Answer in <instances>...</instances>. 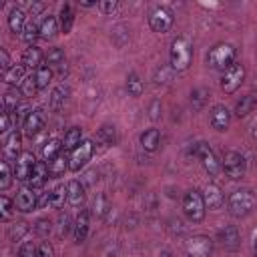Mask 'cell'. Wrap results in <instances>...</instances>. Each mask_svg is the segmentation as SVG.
Masks as SVG:
<instances>
[{
	"instance_id": "cell-1",
	"label": "cell",
	"mask_w": 257,
	"mask_h": 257,
	"mask_svg": "<svg viewBox=\"0 0 257 257\" xmlns=\"http://www.w3.org/2000/svg\"><path fill=\"white\" fill-rule=\"evenodd\" d=\"M169 60H171V68L181 72L187 70L193 62V44L187 36H177L171 42V50H169Z\"/></svg>"
},
{
	"instance_id": "cell-2",
	"label": "cell",
	"mask_w": 257,
	"mask_h": 257,
	"mask_svg": "<svg viewBox=\"0 0 257 257\" xmlns=\"http://www.w3.org/2000/svg\"><path fill=\"white\" fill-rule=\"evenodd\" d=\"M253 209H255V193L251 189H237L229 197V213H231V217L243 219V217L251 215Z\"/></svg>"
},
{
	"instance_id": "cell-3",
	"label": "cell",
	"mask_w": 257,
	"mask_h": 257,
	"mask_svg": "<svg viewBox=\"0 0 257 257\" xmlns=\"http://www.w3.org/2000/svg\"><path fill=\"white\" fill-rule=\"evenodd\" d=\"M235 56H237V50L233 44L229 42H219L215 44L209 54H207V64L215 70H227L233 62H235Z\"/></svg>"
},
{
	"instance_id": "cell-4",
	"label": "cell",
	"mask_w": 257,
	"mask_h": 257,
	"mask_svg": "<svg viewBox=\"0 0 257 257\" xmlns=\"http://www.w3.org/2000/svg\"><path fill=\"white\" fill-rule=\"evenodd\" d=\"M205 203H203V197L199 191L191 189L185 193L183 197V213L185 217L191 221V223H201L205 219Z\"/></svg>"
},
{
	"instance_id": "cell-5",
	"label": "cell",
	"mask_w": 257,
	"mask_h": 257,
	"mask_svg": "<svg viewBox=\"0 0 257 257\" xmlns=\"http://www.w3.org/2000/svg\"><path fill=\"white\" fill-rule=\"evenodd\" d=\"M94 155V143L90 139H82L72 151H70V157H68V169L72 173H78Z\"/></svg>"
},
{
	"instance_id": "cell-6",
	"label": "cell",
	"mask_w": 257,
	"mask_h": 257,
	"mask_svg": "<svg viewBox=\"0 0 257 257\" xmlns=\"http://www.w3.org/2000/svg\"><path fill=\"white\" fill-rule=\"evenodd\" d=\"M221 169L225 171V175L233 181H239L245 177L247 173V161L241 153L237 151H227L225 157H223V163H221Z\"/></svg>"
},
{
	"instance_id": "cell-7",
	"label": "cell",
	"mask_w": 257,
	"mask_h": 257,
	"mask_svg": "<svg viewBox=\"0 0 257 257\" xmlns=\"http://www.w3.org/2000/svg\"><path fill=\"white\" fill-rule=\"evenodd\" d=\"M243 80H245V66L241 62H233L227 70H223L221 88H223L225 94H233L235 90H239Z\"/></svg>"
},
{
	"instance_id": "cell-8",
	"label": "cell",
	"mask_w": 257,
	"mask_h": 257,
	"mask_svg": "<svg viewBox=\"0 0 257 257\" xmlns=\"http://www.w3.org/2000/svg\"><path fill=\"white\" fill-rule=\"evenodd\" d=\"M195 155L199 157V161H201L203 169H205L211 177H215V175L221 171V163H219V159H217L215 151H213L207 143H199V145L195 147Z\"/></svg>"
},
{
	"instance_id": "cell-9",
	"label": "cell",
	"mask_w": 257,
	"mask_h": 257,
	"mask_svg": "<svg viewBox=\"0 0 257 257\" xmlns=\"http://www.w3.org/2000/svg\"><path fill=\"white\" fill-rule=\"evenodd\" d=\"M189 257H211L213 253V241L207 235H195L185 245Z\"/></svg>"
},
{
	"instance_id": "cell-10",
	"label": "cell",
	"mask_w": 257,
	"mask_h": 257,
	"mask_svg": "<svg viewBox=\"0 0 257 257\" xmlns=\"http://www.w3.org/2000/svg\"><path fill=\"white\" fill-rule=\"evenodd\" d=\"M34 163H36L34 155H32L30 151H22V153L16 157V163H14V173H12V175L16 177V181L26 183L28 177H30V173H32V169H34Z\"/></svg>"
},
{
	"instance_id": "cell-11",
	"label": "cell",
	"mask_w": 257,
	"mask_h": 257,
	"mask_svg": "<svg viewBox=\"0 0 257 257\" xmlns=\"http://www.w3.org/2000/svg\"><path fill=\"white\" fill-rule=\"evenodd\" d=\"M149 24H151V28L155 30V32H167L171 26H173V12L169 10V8H155L153 12H151V16H149Z\"/></svg>"
},
{
	"instance_id": "cell-12",
	"label": "cell",
	"mask_w": 257,
	"mask_h": 257,
	"mask_svg": "<svg viewBox=\"0 0 257 257\" xmlns=\"http://www.w3.org/2000/svg\"><path fill=\"white\" fill-rule=\"evenodd\" d=\"M201 197H203L205 209H211V211L221 209V207H223V203H225V195H223L221 187H219V185H215V183L207 185V187H205V191L201 193Z\"/></svg>"
},
{
	"instance_id": "cell-13",
	"label": "cell",
	"mask_w": 257,
	"mask_h": 257,
	"mask_svg": "<svg viewBox=\"0 0 257 257\" xmlns=\"http://www.w3.org/2000/svg\"><path fill=\"white\" fill-rule=\"evenodd\" d=\"M22 124H24V135L34 139L44 128V114H42V110H38V108L36 110H28Z\"/></svg>"
},
{
	"instance_id": "cell-14",
	"label": "cell",
	"mask_w": 257,
	"mask_h": 257,
	"mask_svg": "<svg viewBox=\"0 0 257 257\" xmlns=\"http://www.w3.org/2000/svg\"><path fill=\"white\" fill-rule=\"evenodd\" d=\"M14 207H16V211H20V213H30V211H34V209L38 207L36 193H34L32 189H28V187L20 189L18 195H16V199H14Z\"/></svg>"
},
{
	"instance_id": "cell-15",
	"label": "cell",
	"mask_w": 257,
	"mask_h": 257,
	"mask_svg": "<svg viewBox=\"0 0 257 257\" xmlns=\"http://www.w3.org/2000/svg\"><path fill=\"white\" fill-rule=\"evenodd\" d=\"M209 122L215 131H227L229 124H231V112L227 110V106L223 104H217L211 108V114H209Z\"/></svg>"
},
{
	"instance_id": "cell-16",
	"label": "cell",
	"mask_w": 257,
	"mask_h": 257,
	"mask_svg": "<svg viewBox=\"0 0 257 257\" xmlns=\"http://www.w3.org/2000/svg\"><path fill=\"white\" fill-rule=\"evenodd\" d=\"M46 179H48V167H46V163L36 161L34 163V169H32V173L28 177V189H40V187H44Z\"/></svg>"
},
{
	"instance_id": "cell-17",
	"label": "cell",
	"mask_w": 257,
	"mask_h": 257,
	"mask_svg": "<svg viewBox=\"0 0 257 257\" xmlns=\"http://www.w3.org/2000/svg\"><path fill=\"white\" fill-rule=\"evenodd\" d=\"M20 133L14 128V131H10V135H8V139H6V143H4V157H6V163L8 161H16V157L22 153L20 151Z\"/></svg>"
},
{
	"instance_id": "cell-18",
	"label": "cell",
	"mask_w": 257,
	"mask_h": 257,
	"mask_svg": "<svg viewBox=\"0 0 257 257\" xmlns=\"http://www.w3.org/2000/svg\"><path fill=\"white\" fill-rule=\"evenodd\" d=\"M219 241H221V245H223L225 249L235 251V249H239V245H241V235H239L237 227H225V229L219 233Z\"/></svg>"
},
{
	"instance_id": "cell-19",
	"label": "cell",
	"mask_w": 257,
	"mask_h": 257,
	"mask_svg": "<svg viewBox=\"0 0 257 257\" xmlns=\"http://www.w3.org/2000/svg\"><path fill=\"white\" fill-rule=\"evenodd\" d=\"M66 201L72 207H78L84 201V187H82L80 181H76V179L68 181V185H66Z\"/></svg>"
},
{
	"instance_id": "cell-20",
	"label": "cell",
	"mask_w": 257,
	"mask_h": 257,
	"mask_svg": "<svg viewBox=\"0 0 257 257\" xmlns=\"http://www.w3.org/2000/svg\"><path fill=\"white\" fill-rule=\"evenodd\" d=\"M26 78V68L22 64H10V68L4 72L2 80L8 84V86H20L22 80Z\"/></svg>"
},
{
	"instance_id": "cell-21",
	"label": "cell",
	"mask_w": 257,
	"mask_h": 257,
	"mask_svg": "<svg viewBox=\"0 0 257 257\" xmlns=\"http://www.w3.org/2000/svg\"><path fill=\"white\" fill-rule=\"evenodd\" d=\"M40 64H42V50L32 44V46L26 48L24 54H22V66H24V68H30V70H36Z\"/></svg>"
},
{
	"instance_id": "cell-22",
	"label": "cell",
	"mask_w": 257,
	"mask_h": 257,
	"mask_svg": "<svg viewBox=\"0 0 257 257\" xmlns=\"http://www.w3.org/2000/svg\"><path fill=\"white\" fill-rule=\"evenodd\" d=\"M46 66H48L52 72H64V68H66L64 52H62L60 48L48 50V54H46Z\"/></svg>"
},
{
	"instance_id": "cell-23",
	"label": "cell",
	"mask_w": 257,
	"mask_h": 257,
	"mask_svg": "<svg viewBox=\"0 0 257 257\" xmlns=\"http://www.w3.org/2000/svg\"><path fill=\"white\" fill-rule=\"evenodd\" d=\"M88 225H90V219H88V211H80L76 215V221H74V239L76 243H82L88 235Z\"/></svg>"
},
{
	"instance_id": "cell-24",
	"label": "cell",
	"mask_w": 257,
	"mask_h": 257,
	"mask_svg": "<svg viewBox=\"0 0 257 257\" xmlns=\"http://www.w3.org/2000/svg\"><path fill=\"white\" fill-rule=\"evenodd\" d=\"M58 32V20L54 16H46L42 18V22L38 24V36L44 40H52Z\"/></svg>"
},
{
	"instance_id": "cell-25",
	"label": "cell",
	"mask_w": 257,
	"mask_h": 257,
	"mask_svg": "<svg viewBox=\"0 0 257 257\" xmlns=\"http://www.w3.org/2000/svg\"><path fill=\"white\" fill-rule=\"evenodd\" d=\"M24 26H26V14L22 12V8H12L8 14V28L14 34H22Z\"/></svg>"
},
{
	"instance_id": "cell-26",
	"label": "cell",
	"mask_w": 257,
	"mask_h": 257,
	"mask_svg": "<svg viewBox=\"0 0 257 257\" xmlns=\"http://www.w3.org/2000/svg\"><path fill=\"white\" fill-rule=\"evenodd\" d=\"M159 141H161V135H159V128H147L143 135H141V147L149 153L157 151L159 149Z\"/></svg>"
},
{
	"instance_id": "cell-27",
	"label": "cell",
	"mask_w": 257,
	"mask_h": 257,
	"mask_svg": "<svg viewBox=\"0 0 257 257\" xmlns=\"http://www.w3.org/2000/svg\"><path fill=\"white\" fill-rule=\"evenodd\" d=\"M64 201H66V187H64V185H56V187L48 193L46 207H50V209H60V207H64Z\"/></svg>"
},
{
	"instance_id": "cell-28",
	"label": "cell",
	"mask_w": 257,
	"mask_h": 257,
	"mask_svg": "<svg viewBox=\"0 0 257 257\" xmlns=\"http://www.w3.org/2000/svg\"><path fill=\"white\" fill-rule=\"evenodd\" d=\"M80 141H82V128H78V126L68 128L66 135H64V139L60 141L62 143V151H72Z\"/></svg>"
},
{
	"instance_id": "cell-29",
	"label": "cell",
	"mask_w": 257,
	"mask_h": 257,
	"mask_svg": "<svg viewBox=\"0 0 257 257\" xmlns=\"http://www.w3.org/2000/svg\"><path fill=\"white\" fill-rule=\"evenodd\" d=\"M114 141H116L114 126H102V128H98V133H96V143L100 145V151H104V149H108L110 145H114Z\"/></svg>"
},
{
	"instance_id": "cell-30",
	"label": "cell",
	"mask_w": 257,
	"mask_h": 257,
	"mask_svg": "<svg viewBox=\"0 0 257 257\" xmlns=\"http://www.w3.org/2000/svg\"><path fill=\"white\" fill-rule=\"evenodd\" d=\"M58 22H60V30H62L64 34H68V32L72 30V24H74V10H72L70 4H64V6L60 8V18H58Z\"/></svg>"
},
{
	"instance_id": "cell-31",
	"label": "cell",
	"mask_w": 257,
	"mask_h": 257,
	"mask_svg": "<svg viewBox=\"0 0 257 257\" xmlns=\"http://www.w3.org/2000/svg\"><path fill=\"white\" fill-rule=\"evenodd\" d=\"M52 70L46 66V64H40L36 70H34V80H36V86H38V90H42V88H46L48 84H50V80H52Z\"/></svg>"
},
{
	"instance_id": "cell-32",
	"label": "cell",
	"mask_w": 257,
	"mask_h": 257,
	"mask_svg": "<svg viewBox=\"0 0 257 257\" xmlns=\"http://www.w3.org/2000/svg\"><path fill=\"white\" fill-rule=\"evenodd\" d=\"M60 151H62V143L58 141V139H50V141H46L44 143V147H42V157H44V161H54L58 155H60Z\"/></svg>"
},
{
	"instance_id": "cell-33",
	"label": "cell",
	"mask_w": 257,
	"mask_h": 257,
	"mask_svg": "<svg viewBox=\"0 0 257 257\" xmlns=\"http://www.w3.org/2000/svg\"><path fill=\"white\" fill-rule=\"evenodd\" d=\"M68 169V159L60 153L54 161H50V165H48V175L50 177H54V179H58V177H62L64 175V171Z\"/></svg>"
},
{
	"instance_id": "cell-34",
	"label": "cell",
	"mask_w": 257,
	"mask_h": 257,
	"mask_svg": "<svg viewBox=\"0 0 257 257\" xmlns=\"http://www.w3.org/2000/svg\"><path fill=\"white\" fill-rule=\"evenodd\" d=\"M253 110H255V96H253V94H245V96H241V100H239L237 106H235L237 116L243 118V116H247V114L253 112Z\"/></svg>"
},
{
	"instance_id": "cell-35",
	"label": "cell",
	"mask_w": 257,
	"mask_h": 257,
	"mask_svg": "<svg viewBox=\"0 0 257 257\" xmlns=\"http://www.w3.org/2000/svg\"><path fill=\"white\" fill-rule=\"evenodd\" d=\"M66 96H68V88H66L64 84L56 86V88L52 90V96H50V108H52V110H60V108L64 106Z\"/></svg>"
},
{
	"instance_id": "cell-36",
	"label": "cell",
	"mask_w": 257,
	"mask_h": 257,
	"mask_svg": "<svg viewBox=\"0 0 257 257\" xmlns=\"http://www.w3.org/2000/svg\"><path fill=\"white\" fill-rule=\"evenodd\" d=\"M36 92H38V86H36L34 74H30V76H26V78L22 80V84H20V96L32 98V96H36Z\"/></svg>"
},
{
	"instance_id": "cell-37",
	"label": "cell",
	"mask_w": 257,
	"mask_h": 257,
	"mask_svg": "<svg viewBox=\"0 0 257 257\" xmlns=\"http://www.w3.org/2000/svg\"><path fill=\"white\" fill-rule=\"evenodd\" d=\"M12 171H10V165L6 161H0V191H6L10 189L12 185Z\"/></svg>"
},
{
	"instance_id": "cell-38",
	"label": "cell",
	"mask_w": 257,
	"mask_h": 257,
	"mask_svg": "<svg viewBox=\"0 0 257 257\" xmlns=\"http://www.w3.org/2000/svg\"><path fill=\"white\" fill-rule=\"evenodd\" d=\"M126 90H128V94H131V96H141V94H143V82H141V78H139L135 72H131V74H128Z\"/></svg>"
},
{
	"instance_id": "cell-39",
	"label": "cell",
	"mask_w": 257,
	"mask_h": 257,
	"mask_svg": "<svg viewBox=\"0 0 257 257\" xmlns=\"http://www.w3.org/2000/svg\"><path fill=\"white\" fill-rule=\"evenodd\" d=\"M12 211H14V203L6 195H0V223L8 221L12 217Z\"/></svg>"
},
{
	"instance_id": "cell-40",
	"label": "cell",
	"mask_w": 257,
	"mask_h": 257,
	"mask_svg": "<svg viewBox=\"0 0 257 257\" xmlns=\"http://www.w3.org/2000/svg\"><path fill=\"white\" fill-rule=\"evenodd\" d=\"M22 38L32 46V42L38 38V24L32 20V22H28L26 26H24V30H22Z\"/></svg>"
},
{
	"instance_id": "cell-41",
	"label": "cell",
	"mask_w": 257,
	"mask_h": 257,
	"mask_svg": "<svg viewBox=\"0 0 257 257\" xmlns=\"http://www.w3.org/2000/svg\"><path fill=\"white\" fill-rule=\"evenodd\" d=\"M56 229H58V237H66V233L70 231V217H68L66 213H62V215L58 217Z\"/></svg>"
},
{
	"instance_id": "cell-42",
	"label": "cell",
	"mask_w": 257,
	"mask_h": 257,
	"mask_svg": "<svg viewBox=\"0 0 257 257\" xmlns=\"http://www.w3.org/2000/svg\"><path fill=\"white\" fill-rule=\"evenodd\" d=\"M8 128H10V114L4 106V102H0V135L6 133Z\"/></svg>"
},
{
	"instance_id": "cell-43",
	"label": "cell",
	"mask_w": 257,
	"mask_h": 257,
	"mask_svg": "<svg viewBox=\"0 0 257 257\" xmlns=\"http://www.w3.org/2000/svg\"><path fill=\"white\" fill-rule=\"evenodd\" d=\"M36 257H54V247L48 241H42L36 247Z\"/></svg>"
},
{
	"instance_id": "cell-44",
	"label": "cell",
	"mask_w": 257,
	"mask_h": 257,
	"mask_svg": "<svg viewBox=\"0 0 257 257\" xmlns=\"http://www.w3.org/2000/svg\"><path fill=\"white\" fill-rule=\"evenodd\" d=\"M18 257H36V247L32 241H24L20 251H18Z\"/></svg>"
},
{
	"instance_id": "cell-45",
	"label": "cell",
	"mask_w": 257,
	"mask_h": 257,
	"mask_svg": "<svg viewBox=\"0 0 257 257\" xmlns=\"http://www.w3.org/2000/svg\"><path fill=\"white\" fill-rule=\"evenodd\" d=\"M34 231H36V235H40V237H46V235L50 233V221H46V219H40V221L34 225Z\"/></svg>"
},
{
	"instance_id": "cell-46",
	"label": "cell",
	"mask_w": 257,
	"mask_h": 257,
	"mask_svg": "<svg viewBox=\"0 0 257 257\" xmlns=\"http://www.w3.org/2000/svg\"><path fill=\"white\" fill-rule=\"evenodd\" d=\"M106 207H108L106 197H104V195H98V199L94 201V213H96L98 217H102V215H104V211H106Z\"/></svg>"
},
{
	"instance_id": "cell-47",
	"label": "cell",
	"mask_w": 257,
	"mask_h": 257,
	"mask_svg": "<svg viewBox=\"0 0 257 257\" xmlns=\"http://www.w3.org/2000/svg\"><path fill=\"white\" fill-rule=\"evenodd\" d=\"M98 8L102 10V14H112L116 10V2L114 0H102V2H98Z\"/></svg>"
},
{
	"instance_id": "cell-48",
	"label": "cell",
	"mask_w": 257,
	"mask_h": 257,
	"mask_svg": "<svg viewBox=\"0 0 257 257\" xmlns=\"http://www.w3.org/2000/svg\"><path fill=\"white\" fill-rule=\"evenodd\" d=\"M16 225H18V227H14V229L10 231V237H12V239H20V237L28 231V223H16Z\"/></svg>"
},
{
	"instance_id": "cell-49",
	"label": "cell",
	"mask_w": 257,
	"mask_h": 257,
	"mask_svg": "<svg viewBox=\"0 0 257 257\" xmlns=\"http://www.w3.org/2000/svg\"><path fill=\"white\" fill-rule=\"evenodd\" d=\"M10 68V56H8V52L0 46V72H6Z\"/></svg>"
},
{
	"instance_id": "cell-50",
	"label": "cell",
	"mask_w": 257,
	"mask_h": 257,
	"mask_svg": "<svg viewBox=\"0 0 257 257\" xmlns=\"http://www.w3.org/2000/svg\"><path fill=\"white\" fill-rule=\"evenodd\" d=\"M159 106H161V102H159V100H153V102H151V114H149V116H151L153 120H157V118H159Z\"/></svg>"
},
{
	"instance_id": "cell-51",
	"label": "cell",
	"mask_w": 257,
	"mask_h": 257,
	"mask_svg": "<svg viewBox=\"0 0 257 257\" xmlns=\"http://www.w3.org/2000/svg\"><path fill=\"white\" fill-rule=\"evenodd\" d=\"M2 6H4V2H2V0H0V8H2Z\"/></svg>"
}]
</instances>
